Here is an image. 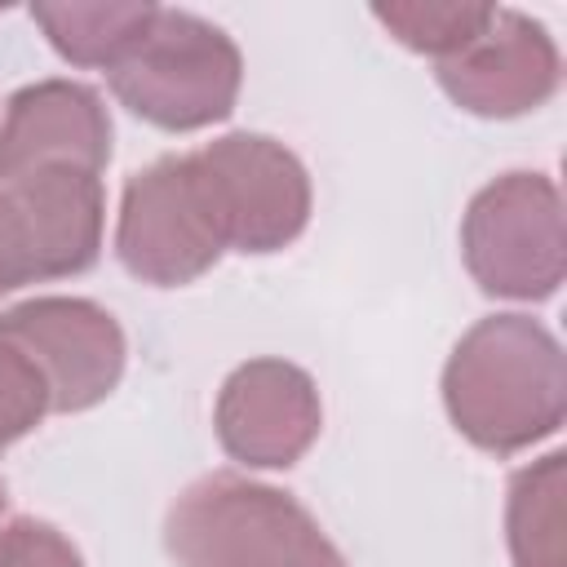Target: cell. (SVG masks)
Returning <instances> with one entry per match:
<instances>
[{
    "label": "cell",
    "mask_w": 567,
    "mask_h": 567,
    "mask_svg": "<svg viewBox=\"0 0 567 567\" xmlns=\"http://www.w3.org/2000/svg\"><path fill=\"white\" fill-rule=\"evenodd\" d=\"M106 159L111 120L93 89L40 80L9 97L0 124V297L97 261Z\"/></svg>",
    "instance_id": "1"
},
{
    "label": "cell",
    "mask_w": 567,
    "mask_h": 567,
    "mask_svg": "<svg viewBox=\"0 0 567 567\" xmlns=\"http://www.w3.org/2000/svg\"><path fill=\"white\" fill-rule=\"evenodd\" d=\"M443 403L474 447L523 452L563 425V346L532 315H487L456 341L443 368Z\"/></svg>",
    "instance_id": "2"
},
{
    "label": "cell",
    "mask_w": 567,
    "mask_h": 567,
    "mask_svg": "<svg viewBox=\"0 0 567 567\" xmlns=\"http://www.w3.org/2000/svg\"><path fill=\"white\" fill-rule=\"evenodd\" d=\"M164 545L177 567H346L301 501L244 474L190 483L168 509Z\"/></svg>",
    "instance_id": "3"
},
{
    "label": "cell",
    "mask_w": 567,
    "mask_h": 567,
    "mask_svg": "<svg viewBox=\"0 0 567 567\" xmlns=\"http://www.w3.org/2000/svg\"><path fill=\"white\" fill-rule=\"evenodd\" d=\"M106 75L111 93L137 120L168 133H190L235 111L244 62L221 27L186 9H155L151 27Z\"/></svg>",
    "instance_id": "4"
},
{
    "label": "cell",
    "mask_w": 567,
    "mask_h": 567,
    "mask_svg": "<svg viewBox=\"0 0 567 567\" xmlns=\"http://www.w3.org/2000/svg\"><path fill=\"white\" fill-rule=\"evenodd\" d=\"M226 248V208L199 151L164 155L128 177L120 199L115 252L133 279L182 288L213 270Z\"/></svg>",
    "instance_id": "5"
},
{
    "label": "cell",
    "mask_w": 567,
    "mask_h": 567,
    "mask_svg": "<svg viewBox=\"0 0 567 567\" xmlns=\"http://www.w3.org/2000/svg\"><path fill=\"white\" fill-rule=\"evenodd\" d=\"M461 252L487 297L540 301L563 284V199L545 173L487 182L465 213Z\"/></svg>",
    "instance_id": "6"
},
{
    "label": "cell",
    "mask_w": 567,
    "mask_h": 567,
    "mask_svg": "<svg viewBox=\"0 0 567 567\" xmlns=\"http://www.w3.org/2000/svg\"><path fill=\"white\" fill-rule=\"evenodd\" d=\"M0 341L40 372L49 412H84L102 403L124 372V332L115 315L84 297H31L4 310Z\"/></svg>",
    "instance_id": "7"
},
{
    "label": "cell",
    "mask_w": 567,
    "mask_h": 567,
    "mask_svg": "<svg viewBox=\"0 0 567 567\" xmlns=\"http://www.w3.org/2000/svg\"><path fill=\"white\" fill-rule=\"evenodd\" d=\"M226 208L230 248L279 252L310 221V177L301 159L266 133H226L199 146Z\"/></svg>",
    "instance_id": "8"
},
{
    "label": "cell",
    "mask_w": 567,
    "mask_h": 567,
    "mask_svg": "<svg viewBox=\"0 0 567 567\" xmlns=\"http://www.w3.org/2000/svg\"><path fill=\"white\" fill-rule=\"evenodd\" d=\"M213 425L226 456L239 465L288 470L319 439L323 408L315 381L297 363L248 359L226 377Z\"/></svg>",
    "instance_id": "9"
},
{
    "label": "cell",
    "mask_w": 567,
    "mask_h": 567,
    "mask_svg": "<svg viewBox=\"0 0 567 567\" xmlns=\"http://www.w3.org/2000/svg\"><path fill=\"white\" fill-rule=\"evenodd\" d=\"M443 93L487 120L536 111L558 89V49L540 22L518 9H496L492 22L452 58L439 62Z\"/></svg>",
    "instance_id": "10"
},
{
    "label": "cell",
    "mask_w": 567,
    "mask_h": 567,
    "mask_svg": "<svg viewBox=\"0 0 567 567\" xmlns=\"http://www.w3.org/2000/svg\"><path fill=\"white\" fill-rule=\"evenodd\" d=\"M159 4H35L31 18L75 66H115L151 27Z\"/></svg>",
    "instance_id": "11"
},
{
    "label": "cell",
    "mask_w": 567,
    "mask_h": 567,
    "mask_svg": "<svg viewBox=\"0 0 567 567\" xmlns=\"http://www.w3.org/2000/svg\"><path fill=\"white\" fill-rule=\"evenodd\" d=\"M505 527L514 567H563V452L514 474Z\"/></svg>",
    "instance_id": "12"
},
{
    "label": "cell",
    "mask_w": 567,
    "mask_h": 567,
    "mask_svg": "<svg viewBox=\"0 0 567 567\" xmlns=\"http://www.w3.org/2000/svg\"><path fill=\"white\" fill-rule=\"evenodd\" d=\"M492 4H377L372 18L408 49L430 53V58H452L461 53L487 22Z\"/></svg>",
    "instance_id": "13"
},
{
    "label": "cell",
    "mask_w": 567,
    "mask_h": 567,
    "mask_svg": "<svg viewBox=\"0 0 567 567\" xmlns=\"http://www.w3.org/2000/svg\"><path fill=\"white\" fill-rule=\"evenodd\" d=\"M44 412H49V390L40 372L9 341H0V447L31 434L44 421Z\"/></svg>",
    "instance_id": "14"
},
{
    "label": "cell",
    "mask_w": 567,
    "mask_h": 567,
    "mask_svg": "<svg viewBox=\"0 0 567 567\" xmlns=\"http://www.w3.org/2000/svg\"><path fill=\"white\" fill-rule=\"evenodd\" d=\"M0 514H4V487H0ZM0 536H4V532H0Z\"/></svg>",
    "instance_id": "15"
}]
</instances>
